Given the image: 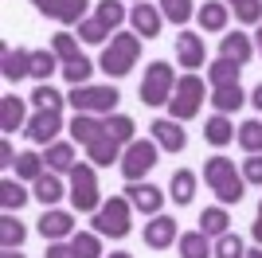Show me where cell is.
I'll use <instances>...</instances> for the list:
<instances>
[{
	"mask_svg": "<svg viewBox=\"0 0 262 258\" xmlns=\"http://www.w3.org/2000/svg\"><path fill=\"white\" fill-rule=\"evenodd\" d=\"M39 235H43L47 243L71 239V235H75V215H71V211H55V207H47L43 219H39Z\"/></svg>",
	"mask_w": 262,
	"mask_h": 258,
	"instance_id": "7c38bea8",
	"label": "cell"
},
{
	"mask_svg": "<svg viewBox=\"0 0 262 258\" xmlns=\"http://www.w3.org/2000/svg\"><path fill=\"white\" fill-rule=\"evenodd\" d=\"M0 204H4V211H20V207L28 204V192L20 188V180H4L0 184Z\"/></svg>",
	"mask_w": 262,
	"mask_h": 258,
	"instance_id": "8d00e7d4",
	"label": "cell"
},
{
	"mask_svg": "<svg viewBox=\"0 0 262 258\" xmlns=\"http://www.w3.org/2000/svg\"><path fill=\"white\" fill-rule=\"evenodd\" d=\"M110 258H133V254H129V250H118V254H110Z\"/></svg>",
	"mask_w": 262,
	"mask_h": 258,
	"instance_id": "9f6ffc18",
	"label": "cell"
},
{
	"mask_svg": "<svg viewBox=\"0 0 262 258\" xmlns=\"http://www.w3.org/2000/svg\"><path fill=\"white\" fill-rule=\"evenodd\" d=\"M137 55H141V39H137V35H110L98 67L106 71L110 78H121V75H129V71H133Z\"/></svg>",
	"mask_w": 262,
	"mask_h": 258,
	"instance_id": "7a4b0ae2",
	"label": "cell"
},
{
	"mask_svg": "<svg viewBox=\"0 0 262 258\" xmlns=\"http://www.w3.org/2000/svg\"><path fill=\"white\" fill-rule=\"evenodd\" d=\"M149 129H153V141L161 145L164 153H184V145H188V133L180 129V121H172V118H157Z\"/></svg>",
	"mask_w": 262,
	"mask_h": 258,
	"instance_id": "8fae6325",
	"label": "cell"
},
{
	"mask_svg": "<svg viewBox=\"0 0 262 258\" xmlns=\"http://www.w3.org/2000/svg\"><path fill=\"white\" fill-rule=\"evenodd\" d=\"M133 118H125V114H106V133L114 141H118V145H129V141H137L133 137Z\"/></svg>",
	"mask_w": 262,
	"mask_h": 258,
	"instance_id": "d6a6232c",
	"label": "cell"
},
{
	"mask_svg": "<svg viewBox=\"0 0 262 258\" xmlns=\"http://www.w3.org/2000/svg\"><path fill=\"white\" fill-rule=\"evenodd\" d=\"M90 71H94V63H90V59H75V63L63 67V78H67L71 86H86V82H90Z\"/></svg>",
	"mask_w": 262,
	"mask_h": 258,
	"instance_id": "ee69618b",
	"label": "cell"
},
{
	"mask_svg": "<svg viewBox=\"0 0 262 258\" xmlns=\"http://www.w3.org/2000/svg\"><path fill=\"white\" fill-rule=\"evenodd\" d=\"M243 180L247 184H262V153H251L243 161Z\"/></svg>",
	"mask_w": 262,
	"mask_h": 258,
	"instance_id": "bcb514c9",
	"label": "cell"
},
{
	"mask_svg": "<svg viewBox=\"0 0 262 258\" xmlns=\"http://www.w3.org/2000/svg\"><path fill=\"white\" fill-rule=\"evenodd\" d=\"M106 35H110V32L102 28L98 20H82V24H78V39H82V43H102Z\"/></svg>",
	"mask_w": 262,
	"mask_h": 258,
	"instance_id": "f6af8a7d",
	"label": "cell"
},
{
	"mask_svg": "<svg viewBox=\"0 0 262 258\" xmlns=\"http://www.w3.org/2000/svg\"><path fill=\"white\" fill-rule=\"evenodd\" d=\"M32 75V51L24 47H4V78L8 82H20V78Z\"/></svg>",
	"mask_w": 262,
	"mask_h": 258,
	"instance_id": "e0dca14e",
	"label": "cell"
},
{
	"mask_svg": "<svg viewBox=\"0 0 262 258\" xmlns=\"http://www.w3.org/2000/svg\"><path fill=\"white\" fill-rule=\"evenodd\" d=\"M204 106V78L200 75H180L176 78V90L168 98V110H172V121H192Z\"/></svg>",
	"mask_w": 262,
	"mask_h": 258,
	"instance_id": "277c9868",
	"label": "cell"
},
{
	"mask_svg": "<svg viewBox=\"0 0 262 258\" xmlns=\"http://www.w3.org/2000/svg\"><path fill=\"white\" fill-rule=\"evenodd\" d=\"M254 47H258V55H262V28L254 32Z\"/></svg>",
	"mask_w": 262,
	"mask_h": 258,
	"instance_id": "db71d44e",
	"label": "cell"
},
{
	"mask_svg": "<svg viewBox=\"0 0 262 258\" xmlns=\"http://www.w3.org/2000/svg\"><path fill=\"white\" fill-rule=\"evenodd\" d=\"M55 71H59V55L55 51H32V78L47 82Z\"/></svg>",
	"mask_w": 262,
	"mask_h": 258,
	"instance_id": "e575fe53",
	"label": "cell"
},
{
	"mask_svg": "<svg viewBox=\"0 0 262 258\" xmlns=\"http://www.w3.org/2000/svg\"><path fill=\"white\" fill-rule=\"evenodd\" d=\"M32 4L43 12V16H51V8H55V0H32Z\"/></svg>",
	"mask_w": 262,
	"mask_h": 258,
	"instance_id": "681fc988",
	"label": "cell"
},
{
	"mask_svg": "<svg viewBox=\"0 0 262 258\" xmlns=\"http://www.w3.org/2000/svg\"><path fill=\"white\" fill-rule=\"evenodd\" d=\"M211 106H215V114H235V110L247 102L243 98V90L239 86H219V90H211V98H208Z\"/></svg>",
	"mask_w": 262,
	"mask_h": 258,
	"instance_id": "83f0119b",
	"label": "cell"
},
{
	"mask_svg": "<svg viewBox=\"0 0 262 258\" xmlns=\"http://www.w3.org/2000/svg\"><path fill=\"white\" fill-rule=\"evenodd\" d=\"M251 235H254V243H258V247H262V215H258V223L251 227Z\"/></svg>",
	"mask_w": 262,
	"mask_h": 258,
	"instance_id": "f907efd6",
	"label": "cell"
},
{
	"mask_svg": "<svg viewBox=\"0 0 262 258\" xmlns=\"http://www.w3.org/2000/svg\"><path fill=\"white\" fill-rule=\"evenodd\" d=\"M118 90L114 86H75L71 94H67V102L75 106V114H114L118 110Z\"/></svg>",
	"mask_w": 262,
	"mask_h": 258,
	"instance_id": "5b68a950",
	"label": "cell"
},
{
	"mask_svg": "<svg viewBox=\"0 0 262 258\" xmlns=\"http://www.w3.org/2000/svg\"><path fill=\"white\" fill-rule=\"evenodd\" d=\"M24 239H28V227H24L12 211H4V219H0V247H4V250L24 247Z\"/></svg>",
	"mask_w": 262,
	"mask_h": 258,
	"instance_id": "4316f807",
	"label": "cell"
},
{
	"mask_svg": "<svg viewBox=\"0 0 262 258\" xmlns=\"http://www.w3.org/2000/svg\"><path fill=\"white\" fill-rule=\"evenodd\" d=\"M251 102H254V110H262V82L254 86V94H251Z\"/></svg>",
	"mask_w": 262,
	"mask_h": 258,
	"instance_id": "816d5d0a",
	"label": "cell"
},
{
	"mask_svg": "<svg viewBox=\"0 0 262 258\" xmlns=\"http://www.w3.org/2000/svg\"><path fill=\"white\" fill-rule=\"evenodd\" d=\"M71 204H75V211H98L102 207L94 164H82V161L75 164V172H71Z\"/></svg>",
	"mask_w": 262,
	"mask_h": 258,
	"instance_id": "8992f818",
	"label": "cell"
},
{
	"mask_svg": "<svg viewBox=\"0 0 262 258\" xmlns=\"http://www.w3.org/2000/svg\"><path fill=\"white\" fill-rule=\"evenodd\" d=\"M16 176L35 184L39 176H43V157H35V153H20V157H16Z\"/></svg>",
	"mask_w": 262,
	"mask_h": 258,
	"instance_id": "f35d334b",
	"label": "cell"
},
{
	"mask_svg": "<svg viewBox=\"0 0 262 258\" xmlns=\"http://www.w3.org/2000/svg\"><path fill=\"white\" fill-rule=\"evenodd\" d=\"M51 51L59 55V63H75V59H82L78 55V43H75V35H67V32H59V35H51Z\"/></svg>",
	"mask_w": 262,
	"mask_h": 258,
	"instance_id": "ab89813d",
	"label": "cell"
},
{
	"mask_svg": "<svg viewBox=\"0 0 262 258\" xmlns=\"http://www.w3.org/2000/svg\"><path fill=\"white\" fill-rule=\"evenodd\" d=\"M32 102H35V110H63V94H59L51 82H39V86H35Z\"/></svg>",
	"mask_w": 262,
	"mask_h": 258,
	"instance_id": "b9f144b4",
	"label": "cell"
},
{
	"mask_svg": "<svg viewBox=\"0 0 262 258\" xmlns=\"http://www.w3.org/2000/svg\"><path fill=\"white\" fill-rule=\"evenodd\" d=\"M227 223H231V215H227V207L219 204V207H208V211L200 215V231L204 235H227Z\"/></svg>",
	"mask_w": 262,
	"mask_h": 258,
	"instance_id": "f546056e",
	"label": "cell"
},
{
	"mask_svg": "<svg viewBox=\"0 0 262 258\" xmlns=\"http://www.w3.org/2000/svg\"><path fill=\"white\" fill-rule=\"evenodd\" d=\"M0 258H24V254H20V247H12V250H4Z\"/></svg>",
	"mask_w": 262,
	"mask_h": 258,
	"instance_id": "f5cc1de1",
	"label": "cell"
},
{
	"mask_svg": "<svg viewBox=\"0 0 262 258\" xmlns=\"http://www.w3.org/2000/svg\"><path fill=\"white\" fill-rule=\"evenodd\" d=\"M129 215H133L129 196H110L106 204L94 211V231H98V235H110V239H125L129 227H133Z\"/></svg>",
	"mask_w": 262,
	"mask_h": 258,
	"instance_id": "3957f363",
	"label": "cell"
},
{
	"mask_svg": "<svg viewBox=\"0 0 262 258\" xmlns=\"http://www.w3.org/2000/svg\"><path fill=\"white\" fill-rule=\"evenodd\" d=\"M239 71H243L239 63H231V59H223V55H219L215 63L208 67V82H211V90H219V86H239Z\"/></svg>",
	"mask_w": 262,
	"mask_h": 258,
	"instance_id": "603a6c76",
	"label": "cell"
},
{
	"mask_svg": "<svg viewBox=\"0 0 262 258\" xmlns=\"http://www.w3.org/2000/svg\"><path fill=\"white\" fill-rule=\"evenodd\" d=\"M32 196H35L43 207H55L59 200H63V180H59V172H43V176L35 180V192H32Z\"/></svg>",
	"mask_w": 262,
	"mask_h": 258,
	"instance_id": "d4e9b609",
	"label": "cell"
},
{
	"mask_svg": "<svg viewBox=\"0 0 262 258\" xmlns=\"http://www.w3.org/2000/svg\"><path fill=\"white\" fill-rule=\"evenodd\" d=\"M176 247H180V258H215V247L208 243L204 231H188V235L176 239Z\"/></svg>",
	"mask_w": 262,
	"mask_h": 258,
	"instance_id": "ffe728a7",
	"label": "cell"
},
{
	"mask_svg": "<svg viewBox=\"0 0 262 258\" xmlns=\"http://www.w3.org/2000/svg\"><path fill=\"white\" fill-rule=\"evenodd\" d=\"M215 258H247V247H243V239L239 235H219L215 239Z\"/></svg>",
	"mask_w": 262,
	"mask_h": 258,
	"instance_id": "7bdbcfd3",
	"label": "cell"
},
{
	"mask_svg": "<svg viewBox=\"0 0 262 258\" xmlns=\"http://www.w3.org/2000/svg\"><path fill=\"white\" fill-rule=\"evenodd\" d=\"M20 125H24V98L4 94L0 98V129H4V133H16Z\"/></svg>",
	"mask_w": 262,
	"mask_h": 258,
	"instance_id": "484cf974",
	"label": "cell"
},
{
	"mask_svg": "<svg viewBox=\"0 0 262 258\" xmlns=\"http://www.w3.org/2000/svg\"><path fill=\"white\" fill-rule=\"evenodd\" d=\"M86 4H90V0H55L51 16H55L59 24H82V12H86Z\"/></svg>",
	"mask_w": 262,
	"mask_h": 258,
	"instance_id": "836d02e7",
	"label": "cell"
},
{
	"mask_svg": "<svg viewBox=\"0 0 262 258\" xmlns=\"http://www.w3.org/2000/svg\"><path fill=\"white\" fill-rule=\"evenodd\" d=\"M172 90H176L172 67L164 63V59L149 63V71H145V78H141V102L145 106H164V102L172 98Z\"/></svg>",
	"mask_w": 262,
	"mask_h": 258,
	"instance_id": "52a82bcc",
	"label": "cell"
},
{
	"mask_svg": "<svg viewBox=\"0 0 262 258\" xmlns=\"http://www.w3.org/2000/svg\"><path fill=\"white\" fill-rule=\"evenodd\" d=\"M71 247H75V258H102V235L78 231V235H71Z\"/></svg>",
	"mask_w": 262,
	"mask_h": 258,
	"instance_id": "4dcf8cb0",
	"label": "cell"
},
{
	"mask_svg": "<svg viewBox=\"0 0 262 258\" xmlns=\"http://www.w3.org/2000/svg\"><path fill=\"white\" fill-rule=\"evenodd\" d=\"M219 55L243 67V63H251L254 43H251V35H243V32H235V35H223V43H219Z\"/></svg>",
	"mask_w": 262,
	"mask_h": 258,
	"instance_id": "2e32d148",
	"label": "cell"
},
{
	"mask_svg": "<svg viewBox=\"0 0 262 258\" xmlns=\"http://www.w3.org/2000/svg\"><path fill=\"white\" fill-rule=\"evenodd\" d=\"M204 184L219 196V204H223V207L239 204L243 188H247L243 172H235V161H227V157H211V161H204Z\"/></svg>",
	"mask_w": 262,
	"mask_h": 258,
	"instance_id": "6da1fadb",
	"label": "cell"
},
{
	"mask_svg": "<svg viewBox=\"0 0 262 258\" xmlns=\"http://www.w3.org/2000/svg\"><path fill=\"white\" fill-rule=\"evenodd\" d=\"M235 141H239L247 153H262V121H243Z\"/></svg>",
	"mask_w": 262,
	"mask_h": 258,
	"instance_id": "74e56055",
	"label": "cell"
},
{
	"mask_svg": "<svg viewBox=\"0 0 262 258\" xmlns=\"http://www.w3.org/2000/svg\"><path fill=\"white\" fill-rule=\"evenodd\" d=\"M172 239H180L172 215H153V223H145V247L164 250V247H172Z\"/></svg>",
	"mask_w": 262,
	"mask_h": 258,
	"instance_id": "5bb4252c",
	"label": "cell"
},
{
	"mask_svg": "<svg viewBox=\"0 0 262 258\" xmlns=\"http://www.w3.org/2000/svg\"><path fill=\"white\" fill-rule=\"evenodd\" d=\"M258 215H262V204H258Z\"/></svg>",
	"mask_w": 262,
	"mask_h": 258,
	"instance_id": "6f0895ef",
	"label": "cell"
},
{
	"mask_svg": "<svg viewBox=\"0 0 262 258\" xmlns=\"http://www.w3.org/2000/svg\"><path fill=\"white\" fill-rule=\"evenodd\" d=\"M47 258H75V247L63 243V239H59V243H47Z\"/></svg>",
	"mask_w": 262,
	"mask_h": 258,
	"instance_id": "7dc6e473",
	"label": "cell"
},
{
	"mask_svg": "<svg viewBox=\"0 0 262 258\" xmlns=\"http://www.w3.org/2000/svg\"><path fill=\"white\" fill-rule=\"evenodd\" d=\"M157 149H161L157 141H129L125 153H121V176H125L129 184H137L145 172L157 164Z\"/></svg>",
	"mask_w": 262,
	"mask_h": 258,
	"instance_id": "ba28073f",
	"label": "cell"
},
{
	"mask_svg": "<svg viewBox=\"0 0 262 258\" xmlns=\"http://www.w3.org/2000/svg\"><path fill=\"white\" fill-rule=\"evenodd\" d=\"M0 164H16V153H12V141H0Z\"/></svg>",
	"mask_w": 262,
	"mask_h": 258,
	"instance_id": "c3c4849f",
	"label": "cell"
},
{
	"mask_svg": "<svg viewBox=\"0 0 262 258\" xmlns=\"http://www.w3.org/2000/svg\"><path fill=\"white\" fill-rule=\"evenodd\" d=\"M94 20L106 28V32H114V28H121V20H125V8H121L118 0H98V16Z\"/></svg>",
	"mask_w": 262,
	"mask_h": 258,
	"instance_id": "d590c367",
	"label": "cell"
},
{
	"mask_svg": "<svg viewBox=\"0 0 262 258\" xmlns=\"http://www.w3.org/2000/svg\"><path fill=\"white\" fill-rule=\"evenodd\" d=\"M227 8H235V20L239 24H258L262 20V4L258 0H223Z\"/></svg>",
	"mask_w": 262,
	"mask_h": 258,
	"instance_id": "60d3db41",
	"label": "cell"
},
{
	"mask_svg": "<svg viewBox=\"0 0 262 258\" xmlns=\"http://www.w3.org/2000/svg\"><path fill=\"white\" fill-rule=\"evenodd\" d=\"M86 153H90V164H98V168H110L114 161H121V145L110 133H102L94 145H86Z\"/></svg>",
	"mask_w": 262,
	"mask_h": 258,
	"instance_id": "d6986e66",
	"label": "cell"
},
{
	"mask_svg": "<svg viewBox=\"0 0 262 258\" xmlns=\"http://www.w3.org/2000/svg\"><path fill=\"white\" fill-rule=\"evenodd\" d=\"M168 188H172V204H192V196H196V172L192 168H180L172 176V184H168Z\"/></svg>",
	"mask_w": 262,
	"mask_h": 258,
	"instance_id": "f1b7e54d",
	"label": "cell"
},
{
	"mask_svg": "<svg viewBox=\"0 0 262 258\" xmlns=\"http://www.w3.org/2000/svg\"><path fill=\"white\" fill-rule=\"evenodd\" d=\"M235 133H239V129L227 121V114H215V118H208V125H204V137H208V145H215V149L231 145Z\"/></svg>",
	"mask_w": 262,
	"mask_h": 258,
	"instance_id": "7402d4cb",
	"label": "cell"
},
{
	"mask_svg": "<svg viewBox=\"0 0 262 258\" xmlns=\"http://www.w3.org/2000/svg\"><path fill=\"white\" fill-rule=\"evenodd\" d=\"M59 129H63V114L59 110H35L32 118H28V137L35 145H51Z\"/></svg>",
	"mask_w": 262,
	"mask_h": 258,
	"instance_id": "9c48e42d",
	"label": "cell"
},
{
	"mask_svg": "<svg viewBox=\"0 0 262 258\" xmlns=\"http://www.w3.org/2000/svg\"><path fill=\"white\" fill-rule=\"evenodd\" d=\"M227 16H231V8L219 4V0H208V4L196 12V20H200L204 32H223V28H227Z\"/></svg>",
	"mask_w": 262,
	"mask_h": 258,
	"instance_id": "cb8c5ba5",
	"label": "cell"
},
{
	"mask_svg": "<svg viewBox=\"0 0 262 258\" xmlns=\"http://www.w3.org/2000/svg\"><path fill=\"white\" fill-rule=\"evenodd\" d=\"M102 133H106V121H98L94 114H75V121H71V137H75L78 145H94Z\"/></svg>",
	"mask_w": 262,
	"mask_h": 258,
	"instance_id": "ac0fdd59",
	"label": "cell"
},
{
	"mask_svg": "<svg viewBox=\"0 0 262 258\" xmlns=\"http://www.w3.org/2000/svg\"><path fill=\"white\" fill-rule=\"evenodd\" d=\"M247 258H262V247H254V250H247Z\"/></svg>",
	"mask_w": 262,
	"mask_h": 258,
	"instance_id": "11a10c76",
	"label": "cell"
},
{
	"mask_svg": "<svg viewBox=\"0 0 262 258\" xmlns=\"http://www.w3.org/2000/svg\"><path fill=\"white\" fill-rule=\"evenodd\" d=\"M161 12L153 8V4H133V12H129V24H133V32L141 35V39H157V35H161Z\"/></svg>",
	"mask_w": 262,
	"mask_h": 258,
	"instance_id": "9a60e30c",
	"label": "cell"
},
{
	"mask_svg": "<svg viewBox=\"0 0 262 258\" xmlns=\"http://www.w3.org/2000/svg\"><path fill=\"white\" fill-rule=\"evenodd\" d=\"M161 16L168 24H176V28H184L196 16V8H192V0H161Z\"/></svg>",
	"mask_w": 262,
	"mask_h": 258,
	"instance_id": "1f68e13d",
	"label": "cell"
},
{
	"mask_svg": "<svg viewBox=\"0 0 262 258\" xmlns=\"http://www.w3.org/2000/svg\"><path fill=\"white\" fill-rule=\"evenodd\" d=\"M47 168L51 172H75V145H67V141H51V145H47Z\"/></svg>",
	"mask_w": 262,
	"mask_h": 258,
	"instance_id": "44dd1931",
	"label": "cell"
},
{
	"mask_svg": "<svg viewBox=\"0 0 262 258\" xmlns=\"http://www.w3.org/2000/svg\"><path fill=\"white\" fill-rule=\"evenodd\" d=\"M125 196H129L133 211H141V215H161V207H164V192L157 184H129Z\"/></svg>",
	"mask_w": 262,
	"mask_h": 258,
	"instance_id": "30bf717a",
	"label": "cell"
},
{
	"mask_svg": "<svg viewBox=\"0 0 262 258\" xmlns=\"http://www.w3.org/2000/svg\"><path fill=\"white\" fill-rule=\"evenodd\" d=\"M204 59H208V51H204V35H192V32L176 35V63H180V67L196 71V67H204Z\"/></svg>",
	"mask_w": 262,
	"mask_h": 258,
	"instance_id": "4fadbf2b",
	"label": "cell"
}]
</instances>
